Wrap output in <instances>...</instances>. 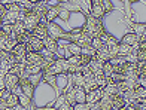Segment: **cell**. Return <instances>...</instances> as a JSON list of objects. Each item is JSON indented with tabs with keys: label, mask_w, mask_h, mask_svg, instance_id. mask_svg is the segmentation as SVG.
<instances>
[{
	"label": "cell",
	"mask_w": 146,
	"mask_h": 110,
	"mask_svg": "<svg viewBox=\"0 0 146 110\" xmlns=\"http://www.w3.org/2000/svg\"><path fill=\"white\" fill-rule=\"evenodd\" d=\"M82 31L87 33L88 36H91V37H100L106 30H104V25H103L100 18H96L91 14H88L85 16V24L82 27Z\"/></svg>",
	"instance_id": "cell-1"
},
{
	"label": "cell",
	"mask_w": 146,
	"mask_h": 110,
	"mask_svg": "<svg viewBox=\"0 0 146 110\" xmlns=\"http://www.w3.org/2000/svg\"><path fill=\"white\" fill-rule=\"evenodd\" d=\"M46 31H48V36L55 39V40H66V31L60 27V25H57L55 22H48V25H46Z\"/></svg>",
	"instance_id": "cell-2"
},
{
	"label": "cell",
	"mask_w": 146,
	"mask_h": 110,
	"mask_svg": "<svg viewBox=\"0 0 146 110\" xmlns=\"http://www.w3.org/2000/svg\"><path fill=\"white\" fill-rule=\"evenodd\" d=\"M39 21H40V18H39L35 12H33V11H27V14H25V16H24V19H23L24 28L31 33V30L39 24Z\"/></svg>",
	"instance_id": "cell-3"
},
{
	"label": "cell",
	"mask_w": 146,
	"mask_h": 110,
	"mask_svg": "<svg viewBox=\"0 0 146 110\" xmlns=\"http://www.w3.org/2000/svg\"><path fill=\"white\" fill-rule=\"evenodd\" d=\"M25 63L29 64H36V66H42V70L51 63H46L43 60V57L40 55V52H33V51H29L27 55H25Z\"/></svg>",
	"instance_id": "cell-4"
},
{
	"label": "cell",
	"mask_w": 146,
	"mask_h": 110,
	"mask_svg": "<svg viewBox=\"0 0 146 110\" xmlns=\"http://www.w3.org/2000/svg\"><path fill=\"white\" fill-rule=\"evenodd\" d=\"M46 25H48V21H46L45 18H40L39 24L31 30V36H35V37H37V39H40V40H43V39L48 36V31H46Z\"/></svg>",
	"instance_id": "cell-5"
},
{
	"label": "cell",
	"mask_w": 146,
	"mask_h": 110,
	"mask_svg": "<svg viewBox=\"0 0 146 110\" xmlns=\"http://www.w3.org/2000/svg\"><path fill=\"white\" fill-rule=\"evenodd\" d=\"M19 86L23 89V94L27 95L30 100H33V97H35V86L31 85V82L29 80V77H19Z\"/></svg>",
	"instance_id": "cell-6"
},
{
	"label": "cell",
	"mask_w": 146,
	"mask_h": 110,
	"mask_svg": "<svg viewBox=\"0 0 146 110\" xmlns=\"http://www.w3.org/2000/svg\"><path fill=\"white\" fill-rule=\"evenodd\" d=\"M102 97H103V88L91 89V91H88L87 95H85V103H87L88 106H91V104H94V103H97Z\"/></svg>",
	"instance_id": "cell-7"
},
{
	"label": "cell",
	"mask_w": 146,
	"mask_h": 110,
	"mask_svg": "<svg viewBox=\"0 0 146 110\" xmlns=\"http://www.w3.org/2000/svg\"><path fill=\"white\" fill-rule=\"evenodd\" d=\"M90 14L92 16H96V18H103L104 14H106V11L103 8V5H102V0H91V9H90Z\"/></svg>",
	"instance_id": "cell-8"
},
{
	"label": "cell",
	"mask_w": 146,
	"mask_h": 110,
	"mask_svg": "<svg viewBox=\"0 0 146 110\" xmlns=\"http://www.w3.org/2000/svg\"><path fill=\"white\" fill-rule=\"evenodd\" d=\"M12 54L17 57V61L18 63H25V55H27V45H23V43H17L15 48L11 51Z\"/></svg>",
	"instance_id": "cell-9"
},
{
	"label": "cell",
	"mask_w": 146,
	"mask_h": 110,
	"mask_svg": "<svg viewBox=\"0 0 146 110\" xmlns=\"http://www.w3.org/2000/svg\"><path fill=\"white\" fill-rule=\"evenodd\" d=\"M42 43H43V48L46 51H49V52H52V54H57L58 52V40H55V39L46 36L43 40H42Z\"/></svg>",
	"instance_id": "cell-10"
},
{
	"label": "cell",
	"mask_w": 146,
	"mask_h": 110,
	"mask_svg": "<svg viewBox=\"0 0 146 110\" xmlns=\"http://www.w3.org/2000/svg\"><path fill=\"white\" fill-rule=\"evenodd\" d=\"M3 80H5V86H6V89L12 91V88L18 85L19 77H18L17 74H14V73H6V74L3 76Z\"/></svg>",
	"instance_id": "cell-11"
},
{
	"label": "cell",
	"mask_w": 146,
	"mask_h": 110,
	"mask_svg": "<svg viewBox=\"0 0 146 110\" xmlns=\"http://www.w3.org/2000/svg\"><path fill=\"white\" fill-rule=\"evenodd\" d=\"M49 9V6H48V3L46 2H37V3H35L33 5V8H31V11L35 12V14L39 16V18H45V14H46V11Z\"/></svg>",
	"instance_id": "cell-12"
},
{
	"label": "cell",
	"mask_w": 146,
	"mask_h": 110,
	"mask_svg": "<svg viewBox=\"0 0 146 110\" xmlns=\"http://www.w3.org/2000/svg\"><path fill=\"white\" fill-rule=\"evenodd\" d=\"M43 49V43L40 39H37L35 36L30 37V40L27 43V51H33V52H40V51Z\"/></svg>",
	"instance_id": "cell-13"
},
{
	"label": "cell",
	"mask_w": 146,
	"mask_h": 110,
	"mask_svg": "<svg viewBox=\"0 0 146 110\" xmlns=\"http://www.w3.org/2000/svg\"><path fill=\"white\" fill-rule=\"evenodd\" d=\"M103 61H100L98 58L94 55L90 60V63H88V67H90V70L92 72V74H98V73H102V67H103Z\"/></svg>",
	"instance_id": "cell-14"
},
{
	"label": "cell",
	"mask_w": 146,
	"mask_h": 110,
	"mask_svg": "<svg viewBox=\"0 0 146 110\" xmlns=\"http://www.w3.org/2000/svg\"><path fill=\"white\" fill-rule=\"evenodd\" d=\"M125 104H127V101L124 100L122 95H119V94L112 95V110H121L125 107Z\"/></svg>",
	"instance_id": "cell-15"
},
{
	"label": "cell",
	"mask_w": 146,
	"mask_h": 110,
	"mask_svg": "<svg viewBox=\"0 0 146 110\" xmlns=\"http://www.w3.org/2000/svg\"><path fill=\"white\" fill-rule=\"evenodd\" d=\"M96 57L98 58L100 61H103V63H108L109 60H110V54H109V51H108V46L103 43L100 48H98L97 51H96Z\"/></svg>",
	"instance_id": "cell-16"
},
{
	"label": "cell",
	"mask_w": 146,
	"mask_h": 110,
	"mask_svg": "<svg viewBox=\"0 0 146 110\" xmlns=\"http://www.w3.org/2000/svg\"><path fill=\"white\" fill-rule=\"evenodd\" d=\"M139 37L137 34H134L133 31H130V33H127V34H124V37L121 39V42L119 43H124V45H128V46H134V45L139 42Z\"/></svg>",
	"instance_id": "cell-17"
},
{
	"label": "cell",
	"mask_w": 146,
	"mask_h": 110,
	"mask_svg": "<svg viewBox=\"0 0 146 110\" xmlns=\"http://www.w3.org/2000/svg\"><path fill=\"white\" fill-rule=\"evenodd\" d=\"M131 27H133V33L134 34H137L139 37H146V24H145V21H142V22H131Z\"/></svg>",
	"instance_id": "cell-18"
},
{
	"label": "cell",
	"mask_w": 146,
	"mask_h": 110,
	"mask_svg": "<svg viewBox=\"0 0 146 110\" xmlns=\"http://www.w3.org/2000/svg\"><path fill=\"white\" fill-rule=\"evenodd\" d=\"M17 21H18V12L6 11L5 15H3V18H2V22H3V24H11V25H14Z\"/></svg>",
	"instance_id": "cell-19"
},
{
	"label": "cell",
	"mask_w": 146,
	"mask_h": 110,
	"mask_svg": "<svg viewBox=\"0 0 146 110\" xmlns=\"http://www.w3.org/2000/svg\"><path fill=\"white\" fill-rule=\"evenodd\" d=\"M42 82H45V83H48V85L52 88V89H55V91L58 92V83H57V76H54V74H46V73H43V79H42Z\"/></svg>",
	"instance_id": "cell-20"
},
{
	"label": "cell",
	"mask_w": 146,
	"mask_h": 110,
	"mask_svg": "<svg viewBox=\"0 0 146 110\" xmlns=\"http://www.w3.org/2000/svg\"><path fill=\"white\" fill-rule=\"evenodd\" d=\"M58 18V6H49V9L45 14V19L48 22H54V19Z\"/></svg>",
	"instance_id": "cell-21"
},
{
	"label": "cell",
	"mask_w": 146,
	"mask_h": 110,
	"mask_svg": "<svg viewBox=\"0 0 146 110\" xmlns=\"http://www.w3.org/2000/svg\"><path fill=\"white\" fill-rule=\"evenodd\" d=\"M24 31H27V30L24 28V24H23V21H17V22L14 24V28H12V37H14L15 40H17V39H18L19 36H21L23 33H24Z\"/></svg>",
	"instance_id": "cell-22"
},
{
	"label": "cell",
	"mask_w": 146,
	"mask_h": 110,
	"mask_svg": "<svg viewBox=\"0 0 146 110\" xmlns=\"http://www.w3.org/2000/svg\"><path fill=\"white\" fill-rule=\"evenodd\" d=\"M42 73V66H36V64H29L25 63V74L30 76V74H39Z\"/></svg>",
	"instance_id": "cell-23"
},
{
	"label": "cell",
	"mask_w": 146,
	"mask_h": 110,
	"mask_svg": "<svg viewBox=\"0 0 146 110\" xmlns=\"http://www.w3.org/2000/svg\"><path fill=\"white\" fill-rule=\"evenodd\" d=\"M58 18L63 19V21H67L70 18V11H69V8H66L63 3L58 5Z\"/></svg>",
	"instance_id": "cell-24"
},
{
	"label": "cell",
	"mask_w": 146,
	"mask_h": 110,
	"mask_svg": "<svg viewBox=\"0 0 146 110\" xmlns=\"http://www.w3.org/2000/svg\"><path fill=\"white\" fill-rule=\"evenodd\" d=\"M66 51H67L70 55H81V46L76 45V43H72V42H67Z\"/></svg>",
	"instance_id": "cell-25"
},
{
	"label": "cell",
	"mask_w": 146,
	"mask_h": 110,
	"mask_svg": "<svg viewBox=\"0 0 146 110\" xmlns=\"http://www.w3.org/2000/svg\"><path fill=\"white\" fill-rule=\"evenodd\" d=\"M11 63L6 60V58H2L0 60V77H3L6 73H9V70H11Z\"/></svg>",
	"instance_id": "cell-26"
},
{
	"label": "cell",
	"mask_w": 146,
	"mask_h": 110,
	"mask_svg": "<svg viewBox=\"0 0 146 110\" xmlns=\"http://www.w3.org/2000/svg\"><path fill=\"white\" fill-rule=\"evenodd\" d=\"M70 77H72V82H73V85L75 86H84V76H82V73L81 72H76V73H73V74H70Z\"/></svg>",
	"instance_id": "cell-27"
},
{
	"label": "cell",
	"mask_w": 146,
	"mask_h": 110,
	"mask_svg": "<svg viewBox=\"0 0 146 110\" xmlns=\"http://www.w3.org/2000/svg\"><path fill=\"white\" fill-rule=\"evenodd\" d=\"M133 94H134V100L145 98V97H146V88L142 86V85H136L134 89H133Z\"/></svg>",
	"instance_id": "cell-28"
},
{
	"label": "cell",
	"mask_w": 146,
	"mask_h": 110,
	"mask_svg": "<svg viewBox=\"0 0 146 110\" xmlns=\"http://www.w3.org/2000/svg\"><path fill=\"white\" fill-rule=\"evenodd\" d=\"M133 51H134V49H133V46H128V45H124V43H118V55L125 57V55L131 54Z\"/></svg>",
	"instance_id": "cell-29"
},
{
	"label": "cell",
	"mask_w": 146,
	"mask_h": 110,
	"mask_svg": "<svg viewBox=\"0 0 146 110\" xmlns=\"http://www.w3.org/2000/svg\"><path fill=\"white\" fill-rule=\"evenodd\" d=\"M3 103H5V106H6V107H15L17 104H19L18 97H17L15 94H12V92H11V95H9V97H8V98H6Z\"/></svg>",
	"instance_id": "cell-30"
},
{
	"label": "cell",
	"mask_w": 146,
	"mask_h": 110,
	"mask_svg": "<svg viewBox=\"0 0 146 110\" xmlns=\"http://www.w3.org/2000/svg\"><path fill=\"white\" fill-rule=\"evenodd\" d=\"M103 94H106V95H115V94H118L116 83H108L106 86H103Z\"/></svg>",
	"instance_id": "cell-31"
},
{
	"label": "cell",
	"mask_w": 146,
	"mask_h": 110,
	"mask_svg": "<svg viewBox=\"0 0 146 110\" xmlns=\"http://www.w3.org/2000/svg\"><path fill=\"white\" fill-rule=\"evenodd\" d=\"M18 101H19V104H21L25 110H29V107L31 106V103H33V100H30L27 95H24V94H21L18 97Z\"/></svg>",
	"instance_id": "cell-32"
},
{
	"label": "cell",
	"mask_w": 146,
	"mask_h": 110,
	"mask_svg": "<svg viewBox=\"0 0 146 110\" xmlns=\"http://www.w3.org/2000/svg\"><path fill=\"white\" fill-rule=\"evenodd\" d=\"M42 79H43V73H39V74H30V76H29V80L31 82V85L35 86V88H37V85L42 82Z\"/></svg>",
	"instance_id": "cell-33"
},
{
	"label": "cell",
	"mask_w": 146,
	"mask_h": 110,
	"mask_svg": "<svg viewBox=\"0 0 146 110\" xmlns=\"http://www.w3.org/2000/svg\"><path fill=\"white\" fill-rule=\"evenodd\" d=\"M109 63H110L113 67H118V66H121V64L127 63V61H125V57H122V55H116V57H112L110 60H109Z\"/></svg>",
	"instance_id": "cell-34"
},
{
	"label": "cell",
	"mask_w": 146,
	"mask_h": 110,
	"mask_svg": "<svg viewBox=\"0 0 146 110\" xmlns=\"http://www.w3.org/2000/svg\"><path fill=\"white\" fill-rule=\"evenodd\" d=\"M102 73L106 76V77H110L112 73H113V66L108 61V63H104L103 64V67H102Z\"/></svg>",
	"instance_id": "cell-35"
},
{
	"label": "cell",
	"mask_w": 146,
	"mask_h": 110,
	"mask_svg": "<svg viewBox=\"0 0 146 110\" xmlns=\"http://www.w3.org/2000/svg\"><path fill=\"white\" fill-rule=\"evenodd\" d=\"M81 55H87V57H94L96 55V49L91 46V45H88V46H82L81 48Z\"/></svg>",
	"instance_id": "cell-36"
},
{
	"label": "cell",
	"mask_w": 146,
	"mask_h": 110,
	"mask_svg": "<svg viewBox=\"0 0 146 110\" xmlns=\"http://www.w3.org/2000/svg\"><path fill=\"white\" fill-rule=\"evenodd\" d=\"M67 60V63L70 64V66H82L81 64V55H70L66 58Z\"/></svg>",
	"instance_id": "cell-37"
},
{
	"label": "cell",
	"mask_w": 146,
	"mask_h": 110,
	"mask_svg": "<svg viewBox=\"0 0 146 110\" xmlns=\"http://www.w3.org/2000/svg\"><path fill=\"white\" fill-rule=\"evenodd\" d=\"M103 43H104V42L102 40V37H92V39H91V46L94 48L96 51H97L98 48H100Z\"/></svg>",
	"instance_id": "cell-38"
},
{
	"label": "cell",
	"mask_w": 146,
	"mask_h": 110,
	"mask_svg": "<svg viewBox=\"0 0 146 110\" xmlns=\"http://www.w3.org/2000/svg\"><path fill=\"white\" fill-rule=\"evenodd\" d=\"M66 101H67V100H66V95H64V92H61V94L57 97V100L54 101V107H55V109L60 107V106H61L63 103H66Z\"/></svg>",
	"instance_id": "cell-39"
},
{
	"label": "cell",
	"mask_w": 146,
	"mask_h": 110,
	"mask_svg": "<svg viewBox=\"0 0 146 110\" xmlns=\"http://www.w3.org/2000/svg\"><path fill=\"white\" fill-rule=\"evenodd\" d=\"M72 107H73V110H87V109H90V106L87 104V103H76V104H73Z\"/></svg>",
	"instance_id": "cell-40"
},
{
	"label": "cell",
	"mask_w": 146,
	"mask_h": 110,
	"mask_svg": "<svg viewBox=\"0 0 146 110\" xmlns=\"http://www.w3.org/2000/svg\"><path fill=\"white\" fill-rule=\"evenodd\" d=\"M102 5H103V8L106 12H110L112 9H113V5L110 3V0H102Z\"/></svg>",
	"instance_id": "cell-41"
},
{
	"label": "cell",
	"mask_w": 146,
	"mask_h": 110,
	"mask_svg": "<svg viewBox=\"0 0 146 110\" xmlns=\"http://www.w3.org/2000/svg\"><path fill=\"white\" fill-rule=\"evenodd\" d=\"M9 95H11L9 89H6V88H5V89H0V101H5Z\"/></svg>",
	"instance_id": "cell-42"
},
{
	"label": "cell",
	"mask_w": 146,
	"mask_h": 110,
	"mask_svg": "<svg viewBox=\"0 0 146 110\" xmlns=\"http://www.w3.org/2000/svg\"><path fill=\"white\" fill-rule=\"evenodd\" d=\"M11 92H12V94H15L17 97H19V95L23 94V89H21V86H19V83H18L17 86H14V88H12V91H11Z\"/></svg>",
	"instance_id": "cell-43"
},
{
	"label": "cell",
	"mask_w": 146,
	"mask_h": 110,
	"mask_svg": "<svg viewBox=\"0 0 146 110\" xmlns=\"http://www.w3.org/2000/svg\"><path fill=\"white\" fill-rule=\"evenodd\" d=\"M57 110H73V107H72V104H69V103L66 101V103H63L60 107H57Z\"/></svg>",
	"instance_id": "cell-44"
},
{
	"label": "cell",
	"mask_w": 146,
	"mask_h": 110,
	"mask_svg": "<svg viewBox=\"0 0 146 110\" xmlns=\"http://www.w3.org/2000/svg\"><path fill=\"white\" fill-rule=\"evenodd\" d=\"M5 12H6V8H5V5H3V3H0V19L3 18Z\"/></svg>",
	"instance_id": "cell-45"
},
{
	"label": "cell",
	"mask_w": 146,
	"mask_h": 110,
	"mask_svg": "<svg viewBox=\"0 0 146 110\" xmlns=\"http://www.w3.org/2000/svg\"><path fill=\"white\" fill-rule=\"evenodd\" d=\"M37 110H57L54 106H46V107H37Z\"/></svg>",
	"instance_id": "cell-46"
},
{
	"label": "cell",
	"mask_w": 146,
	"mask_h": 110,
	"mask_svg": "<svg viewBox=\"0 0 146 110\" xmlns=\"http://www.w3.org/2000/svg\"><path fill=\"white\" fill-rule=\"evenodd\" d=\"M64 2H67V3H70V5H76V6H79V0H64Z\"/></svg>",
	"instance_id": "cell-47"
},
{
	"label": "cell",
	"mask_w": 146,
	"mask_h": 110,
	"mask_svg": "<svg viewBox=\"0 0 146 110\" xmlns=\"http://www.w3.org/2000/svg\"><path fill=\"white\" fill-rule=\"evenodd\" d=\"M6 86H5V80H3V77L0 79V89H5Z\"/></svg>",
	"instance_id": "cell-48"
},
{
	"label": "cell",
	"mask_w": 146,
	"mask_h": 110,
	"mask_svg": "<svg viewBox=\"0 0 146 110\" xmlns=\"http://www.w3.org/2000/svg\"><path fill=\"white\" fill-rule=\"evenodd\" d=\"M29 110H37V107L35 106V103H31V106L29 107Z\"/></svg>",
	"instance_id": "cell-49"
},
{
	"label": "cell",
	"mask_w": 146,
	"mask_h": 110,
	"mask_svg": "<svg viewBox=\"0 0 146 110\" xmlns=\"http://www.w3.org/2000/svg\"><path fill=\"white\" fill-rule=\"evenodd\" d=\"M27 2H30V3L35 5V3H37V2H42V0H27Z\"/></svg>",
	"instance_id": "cell-50"
},
{
	"label": "cell",
	"mask_w": 146,
	"mask_h": 110,
	"mask_svg": "<svg viewBox=\"0 0 146 110\" xmlns=\"http://www.w3.org/2000/svg\"><path fill=\"white\" fill-rule=\"evenodd\" d=\"M128 3H136V2H139V0H127Z\"/></svg>",
	"instance_id": "cell-51"
},
{
	"label": "cell",
	"mask_w": 146,
	"mask_h": 110,
	"mask_svg": "<svg viewBox=\"0 0 146 110\" xmlns=\"http://www.w3.org/2000/svg\"><path fill=\"white\" fill-rule=\"evenodd\" d=\"M5 110H15L14 107H5Z\"/></svg>",
	"instance_id": "cell-52"
},
{
	"label": "cell",
	"mask_w": 146,
	"mask_h": 110,
	"mask_svg": "<svg viewBox=\"0 0 146 110\" xmlns=\"http://www.w3.org/2000/svg\"><path fill=\"white\" fill-rule=\"evenodd\" d=\"M87 110H90V109H87Z\"/></svg>",
	"instance_id": "cell-53"
},
{
	"label": "cell",
	"mask_w": 146,
	"mask_h": 110,
	"mask_svg": "<svg viewBox=\"0 0 146 110\" xmlns=\"http://www.w3.org/2000/svg\"><path fill=\"white\" fill-rule=\"evenodd\" d=\"M0 79H2V77H0Z\"/></svg>",
	"instance_id": "cell-54"
}]
</instances>
